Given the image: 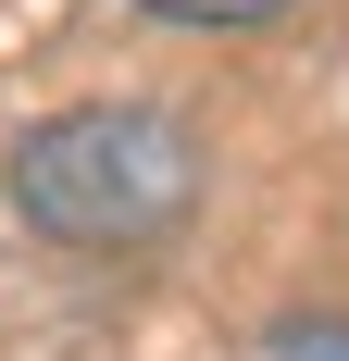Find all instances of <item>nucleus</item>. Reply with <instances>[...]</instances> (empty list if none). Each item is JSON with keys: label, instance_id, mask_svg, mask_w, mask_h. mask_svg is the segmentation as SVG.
<instances>
[{"label": "nucleus", "instance_id": "f257e3e1", "mask_svg": "<svg viewBox=\"0 0 349 361\" xmlns=\"http://www.w3.org/2000/svg\"><path fill=\"white\" fill-rule=\"evenodd\" d=\"M13 212L63 250H150L200 212V137L162 100H88L13 137Z\"/></svg>", "mask_w": 349, "mask_h": 361}, {"label": "nucleus", "instance_id": "f03ea898", "mask_svg": "<svg viewBox=\"0 0 349 361\" xmlns=\"http://www.w3.org/2000/svg\"><path fill=\"white\" fill-rule=\"evenodd\" d=\"M138 13H162V25H262L287 0H138Z\"/></svg>", "mask_w": 349, "mask_h": 361}, {"label": "nucleus", "instance_id": "7ed1b4c3", "mask_svg": "<svg viewBox=\"0 0 349 361\" xmlns=\"http://www.w3.org/2000/svg\"><path fill=\"white\" fill-rule=\"evenodd\" d=\"M275 361H349V336L337 324H300V336H275Z\"/></svg>", "mask_w": 349, "mask_h": 361}]
</instances>
